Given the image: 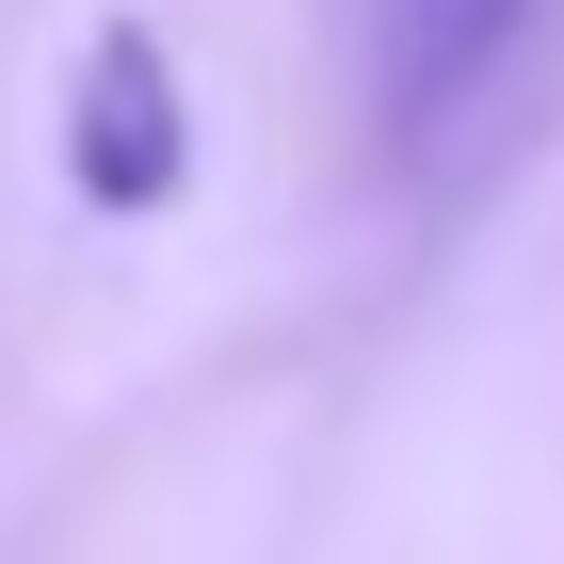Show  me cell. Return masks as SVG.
I'll return each instance as SVG.
<instances>
[{
	"mask_svg": "<svg viewBox=\"0 0 564 564\" xmlns=\"http://www.w3.org/2000/svg\"><path fill=\"white\" fill-rule=\"evenodd\" d=\"M177 177H194V97H177L162 17H97L82 82H65V194L130 226V210H177Z\"/></svg>",
	"mask_w": 564,
	"mask_h": 564,
	"instance_id": "1",
	"label": "cell"
},
{
	"mask_svg": "<svg viewBox=\"0 0 564 564\" xmlns=\"http://www.w3.org/2000/svg\"><path fill=\"white\" fill-rule=\"evenodd\" d=\"M517 17H532V0H388V97L435 130V113L517 48Z\"/></svg>",
	"mask_w": 564,
	"mask_h": 564,
	"instance_id": "2",
	"label": "cell"
}]
</instances>
